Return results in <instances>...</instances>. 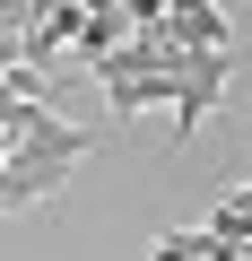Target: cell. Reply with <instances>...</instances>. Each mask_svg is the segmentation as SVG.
Returning <instances> with one entry per match:
<instances>
[{"mask_svg": "<svg viewBox=\"0 0 252 261\" xmlns=\"http://www.w3.org/2000/svg\"><path fill=\"white\" fill-rule=\"evenodd\" d=\"M209 244H235V252H252V183H235L217 209H209V226H200Z\"/></svg>", "mask_w": 252, "mask_h": 261, "instance_id": "3957f363", "label": "cell"}, {"mask_svg": "<svg viewBox=\"0 0 252 261\" xmlns=\"http://www.w3.org/2000/svg\"><path fill=\"white\" fill-rule=\"evenodd\" d=\"M148 261H209V235L200 226H183V235H157V252Z\"/></svg>", "mask_w": 252, "mask_h": 261, "instance_id": "277c9868", "label": "cell"}, {"mask_svg": "<svg viewBox=\"0 0 252 261\" xmlns=\"http://www.w3.org/2000/svg\"><path fill=\"white\" fill-rule=\"evenodd\" d=\"M174 44H209V53H226V0H165V18H157Z\"/></svg>", "mask_w": 252, "mask_h": 261, "instance_id": "7a4b0ae2", "label": "cell"}, {"mask_svg": "<svg viewBox=\"0 0 252 261\" xmlns=\"http://www.w3.org/2000/svg\"><path fill=\"white\" fill-rule=\"evenodd\" d=\"M70 174H78L70 157H26V148H0V218H18V209L52 200Z\"/></svg>", "mask_w": 252, "mask_h": 261, "instance_id": "6da1fadb", "label": "cell"}]
</instances>
